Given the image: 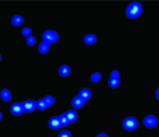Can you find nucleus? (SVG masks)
I'll return each instance as SVG.
<instances>
[{"mask_svg":"<svg viewBox=\"0 0 159 137\" xmlns=\"http://www.w3.org/2000/svg\"><path fill=\"white\" fill-rule=\"evenodd\" d=\"M27 45H29V46L35 45V37H32V35H30V37H27Z\"/></svg>","mask_w":159,"mask_h":137,"instance_id":"nucleus-22","label":"nucleus"},{"mask_svg":"<svg viewBox=\"0 0 159 137\" xmlns=\"http://www.w3.org/2000/svg\"><path fill=\"white\" fill-rule=\"evenodd\" d=\"M22 35H24V37H30V35H32L30 27H24V29H22Z\"/></svg>","mask_w":159,"mask_h":137,"instance_id":"nucleus-21","label":"nucleus"},{"mask_svg":"<svg viewBox=\"0 0 159 137\" xmlns=\"http://www.w3.org/2000/svg\"><path fill=\"white\" fill-rule=\"evenodd\" d=\"M97 41V37L96 35H92V33H89V35H86L84 37V43L86 45H94Z\"/></svg>","mask_w":159,"mask_h":137,"instance_id":"nucleus-11","label":"nucleus"},{"mask_svg":"<svg viewBox=\"0 0 159 137\" xmlns=\"http://www.w3.org/2000/svg\"><path fill=\"white\" fill-rule=\"evenodd\" d=\"M2 118H3V115H2V113H0V120H2Z\"/></svg>","mask_w":159,"mask_h":137,"instance_id":"nucleus-27","label":"nucleus"},{"mask_svg":"<svg viewBox=\"0 0 159 137\" xmlns=\"http://www.w3.org/2000/svg\"><path fill=\"white\" fill-rule=\"evenodd\" d=\"M48 126L51 128V129H61V123H59V118H57V116H53V118H49V121H48Z\"/></svg>","mask_w":159,"mask_h":137,"instance_id":"nucleus-8","label":"nucleus"},{"mask_svg":"<svg viewBox=\"0 0 159 137\" xmlns=\"http://www.w3.org/2000/svg\"><path fill=\"white\" fill-rule=\"evenodd\" d=\"M97 137H108V136H107V134H99Z\"/></svg>","mask_w":159,"mask_h":137,"instance_id":"nucleus-25","label":"nucleus"},{"mask_svg":"<svg viewBox=\"0 0 159 137\" xmlns=\"http://www.w3.org/2000/svg\"><path fill=\"white\" fill-rule=\"evenodd\" d=\"M84 104H86V100H83L80 96H77L73 100H72V105H73V108H81Z\"/></svg>","mask_w":159,"mask_h":137,"instance_id":"nucleus-9","label":"nucleus"},{"mask_svg":"<svg viewBox=\"0 0 159 137\" xmlns=\"http://www.w3.org/2000/svg\"><path fill=\"white\" fill-rule=\"evenodd\" d=\"M59 75H62V77L70 75V67H69V65H61L59 67Z\"/></svg>","mask_w":159,"mask_h":137,"instance_id":"nucleus-12","label":"nucleus"},{"mask_svg":"<svg viewBox=\"0 0 159 137\" xmlns=\"http://www.w3.org/2000/svg\"><path fill=\"white\" fill-rule=\"evenodd\" d=\"M59 118V123H61V128H64V126H67L69 123H67V120H65V116L64 115H61V116H57Z\"/></svg>","mask_w":159,"mask_h":137,"instance_id":"nucleus-20","label":"nucleus"},{"mask_svg":"<svg viewBox=\"0 0 159 137\" xmlns=\"http://www.w3.org/2000/svg\"><path fill=\"white\" fill-rule=\"evenodd\" d=\"M64 116H65V120H67L69 124H70V123H75L78 120V113L75 110H67L65 113H64Z\"/></svg>","mask_w":159,"mask_h":137,"instance_id":"nucleus-4","label":"nucleus"},{"mask_svg":"<svg viewBox=\"0 0 159 137\" xmlns=\"http://www.w3.org/2000/svg\"><path fill=\"white\" fill-rule=\"evenodd\" d=\"M0 61H2V54H0Z\"/></svg>","mask_w":159,"mask_h":137,"instance_id":"nucleus-28","label":"nucleus"},{"mask_svg":"<svg viewBox=\"0 0 159 137\" xmlns=\"http://www.w3.org/2000/svg\"><path fill=\"white\" fill-rule=\"evenodd\" d=\"M43 102L46 104V107H51V105H54V97L46 96V97H43Z\"/></svg>","mask_w":159,"mask_h":137,"instance_id":"nucleus-15","label":"nucleus"},{"mask_svg":"<svg viewBox=\"0 0 159 137\" xmlns=\"http://www.w3.org/2000/svg\"><path fill=\"white\" fill-rule=\"evenodd\" d=\"M37 108H38V110H45V108H48V107H46V104L43 102V99L37 100Z\"/></svg>","mask_w":159,"mask_h":137,"instance_id":"nucleus-19","label":"nucleus"},{"mask_svg":"<svg viewBox=\"0 0 159 137\" xmlns=\"http://www.w3.org/2000/svg\"><path fill=\"white\" fill-rule=\"evenodd\" d=\"M38 51H40L41 54H46V53L49 51V45H48V43H45V41H41L40 46H38Z\"/></svg>","mask_w":159,"mask_h":137,"instance_id":"nucleus-13","label":"nucleus"},{"mask_svg":"<svg viewBox=\"0 0 159 137\" xmlns=\"http://www.w3.org/2000/svg\"><path fill=\"white\" fill-rule=\"evenodd\" d=\"M108 85H110V88H118V86H119V80H113V78H110Z\"/></svg>","mask_w":159,"mask_h":137,"instance_id":"nucleus-18","label":"nucleus"},{"mask_svg":"<svg viewBox=\"0 0 159 137\" xmlns=\"http://www.w3.org/2000/svg\"><path fill=\"white\" fill-rule=\"evenodd\" d=\"M0 97L3 100H11V93L8 89H2V93H0Z\"/></svg>","mask_w":159,"mask_h":137,"instance_id":"nucleus-14","label":"nucleus"},{"mask_svg":"<svg viewBox=\"0 0 159 137\" xmlns=\"http://www.w3.org/2000/svg\"><path fill=\"white\" fill-rule=\"evenodd\" d=\"M111 78H113V80H119V72L113 70V72H111Z\"/></svg>","mask_w":159,"mask_h":137,"instance_id":"nucleus-23","label":"nucleus"},{"mask_svg":"<svg viewBox=\"0 0 159 137\" xmlns=\"http://www.w3.org/2000/svg\"><path fill=\"white\" fill-rule=\"evenodd\" d=\"M100 78H102V75L99 74V72H96V74H92L91 75V80H92L94 83H97V82H100Z\"/></svg>","mask_w":159,"mask_h":137,"instance_id":"nucleus-17","label":"nucleus"},{"mask_svg":"<svg viewBox=\"0 0 159 137\" xmlns=\"http://www.w3.org/2000/svg\"><path fill=\"white\" fill-rule=\"evenodd\" d=\"M156 97H158V99H159V89H158V91H156Z\"/></svg>","mask_w":159,"mask_h":137,"instance_id":"nucleus-26","label":"nucleus"},{"mask_svg":"<svg viewBox=\"0 0 159 137\" xmlns=\"http://www.w3.org/2000/svg\"><path fill=\"white\" fill-rule=\"evenodd\" d=\"M59 40V35H57V32H54V30H45L43 32V41L45 43H56V41Z\"/></svg>","mask_w":159,"mask_h":137,"instance_id":"nucleus-2","label":"nucleus"},{"mask_svg":"<svg viewBox=\"0 0 159 137\" xmlns=\"http://www.w3.org/2000/svg\"><path fill=\"white\" fill-rule=\"evenodd\" d=\"M78 96L81 97L83 100H89V99H91V97H92V93H91L89 89H81V91H80V94H78Z\"/></svg>","mask_w":159,"mask_h":137,"instance_id":"nucleus-10","label":"nucleus"},{"mask_svg":"<svg viewBox=\"0 0 159 137\" xmlns=\"http://www.w3.org/2000/svg\"><path fill=\"white\" fill-rule=\"evenodd\" d=\"M22 108H24V112H33L37 108V102L35 100H24L22 102Z\"/></svg>","mask_w":159,"mask_h":137,"instance_id":"nucleus-6","label":"nucleus"},{"mask_svg":"<svg viewBox=\"0 0 159 137\" xmlns=\"http://www.w3.org/2000/svg\"><path fill=\"white\" fill-rule=\"evenodd\" d=\"M59 137H72V134L69 132V131H62V132L59 134Z\"/></svg>","mask_w":159,"mask_h":137,"instance_id":"nucleus-24","label":"nucleus"},{"mask_svg":"<svg viewBox=\"0 0 159 137\" xmlns=\"http://www.w3.org/2000/svg\"><path fill=\"white\" fill-rule=\"evenodd\" d=\"M142 11H143V7H142L138 2H132V3L127 7V10H126V15L129 16V18H138V16L142 15Z\"/></svg>","mask_w":159,"mask_h":137,"instance_id":"nucleus-1","label":"nucleus"},{"mask_svg":"<svg viewBox=\"0 0 159 137\" xmlns=\"http://www.w3.org/2000/svg\"><path fill=\"white\" fill-rule=\"evenodd\" d=\"M22 21H24V19H22V16L16 15L15 18H13V26H21V24H22Z\"/></svg>","mask_w":159,"mask_h":137,"instance_id":"nucleus-16","label":"nucleus"},{"mask_svg":"<svg viewBox=\"0 0 159 137\" xmlns=\"http://www.w3.org/2000/svg\"><path fill=\"white\" fill-rule=\"evenodd\" d=\"M10 112L13 113V115H16V116L22 115V113H24V108H22V104H13V105H11V108H10Z\"/></svg>","mask_w":159,"mask_h":137,"instance_id":"nucleus-7","label":"nucleus"},{"mask_svg":"<svg viewBox=\"0 0 159 137\" xmlns=\"http://www.w3.org/2000/svg\"><path fill=\"white\" fill-rule=\"evenodd\" d=\"M145 126L146 128H156L158 126V118H156L154 115H148L146 118H145Z\"/></svg>","mask_w":159,"mask_h":137,"instance_id":"nucleus-5","label":"nucleus"},{"mask_svg":"<svg viewBox=\"0 0 159 137\" xmlns=\"http://www.w3.org/2000/svg\"><path fill=\"white\" fill-rule=\"evenodd\" d=\"M137 126H138V121L134 118V116H127V118L122 121V128L126 131H135Z\"/></svg>","mask_w":159,"mask_h":137,"instance_id":"nucleus-3","label":"nucleus"}]
</instances>
